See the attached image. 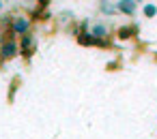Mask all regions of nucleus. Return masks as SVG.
I'll return each mask as SVG.
<instances>
[{
	"label": "nucleus",
	"instance_id": "423d86ee",
	"mask_svg": "<svg viewBox=\"0 0 157 139\" xmlns=\"http://www.w3.org/2000/svg\"><path fill=\"white\" fill-rule=\"evenodd\" d=\"M136 32H138L136 26H123V28H118V39H129V37H133Z\"/></svg>",
	"mask_w": 157,
	"mask_h": 139
},
{
	"label": "nucleus",
	"instance_id": "ddd939ff",
	"mask_svg": "<svg viewBox=\"0 0 157 139\" xmlns=\"http://www.w3.org/2000/svg\"><path fill=\"white\" fill-rule=\"evenodd\" d=\"M136 2H138V5H140V2H144V0H136Z\"/></svg>",
	"mask_w": 157,
	"mask_h": 139
},
{
	"label": "nucleus",
	"instance_id": "1a4fd4ad",
	"mask_svg": "<svg viewBox=\"0 0 157 139\" xmlns=\"http://www.w3.org/2000/svg\"><path fill=\"white\" fill-rule=\"evenodd\" d=\"M35 2H37V7H39V9H48L52 0H35Z\"/></svg>",
	"mask_w": 157,
	"mask_h": 139
},
{
	"label": "nucleus",
	"instance_id": "39448f33",
	"mask_svg": "<svg viewBox=\"0 0 157 139\" xmlns=\"http://www.w3.org/2000/svg\"><path fill=\"white\" fill-rule=\"evenodd\" d=\"M88 30H90V34H93L95 39H110V37H112V34H110V28H108L105 24H101V22L93 24Z\"/></svg>",
	"mask_w": 157,
	"mask_h": 139
},
{
	"label": "nucleus",
	"instance_id": "0eeeda50",
	"mask_svg": "<svg viewBox=\"0 0 157 139\" xmlns=\"http://www.w3.org/2000/svg\"><path fill=\"white\" fill-rule=\"evenodd\" d=\"M142 15H144V17H148V20H153V17L157 15V7H155V5H151V2H148V5H144Z\"/></svg>",
	"mask_w": 157,
	"mask_h": 139
},
{
	"label": "nucleus",
	"instance_id": "f8f14e48",
	"mask_svg": "<svg viewBox=\"0 0 157 139\" xmlns=\"http://www.w3.org/2000/svg\"><path fill=\"white\" fill-rule=\"evenodd\" d=\"M99 2H110V0H99Z\"/></svg>",
	"mask_w": 157,
	"mask_h": 139
},
{
	"label": "nucleus",
	"instance_id": "6e6552de",
	"mask_svg": "<svg viewBox=\"0 0 157 139\" xmlns=\"http://www.w3.org/2000/svg\"><path fill=\"white\" fill-rule=\"evenodd\" d=\"M101 13H103V15H114V13H118V11H116V5L112 7L110 2H101Z\"/></svg>",
	"mask_w": 157,
	"mask_h": 139
},
{
	"label": "nucleus",
	"instance_id": "20e7f679",
	"mask_svg": "<svg viewBox=\"0 0 157 139\" xmlns=\"http://www.w3.org/2000/svg\"><path fill=\"white\" fill-rule=\"evenodd\" d=\"M136 9H138L136 0H116V11L123 13V15H127V17H133Z\"/></svg>",
	"mask_w": 157,
	"mask_h": 139
},
{
	"label": "nucleus",
	"instance_id": "9d476101",
	"mask_svg": "<svg viewBox=\"0 0 157 139\" xmlns=\"http://www.w3.org/2000/svg\"><path fill=\"white\" fill-rule=\"evenodd\" d=\"M5 11V0H0V13Z\"/></svg>",
	"mask_w": 157,
	"mask_h": 139
},
{
	"label": "nucleus",
	"instance_id": "f257e3e1",
	"mask_svg": "<svg viewBox=\"0 0 157 139\" xmlns=\"http://www.w3.org/2000/svg\"><path fill=\"white\" fill-rule=\"evenodd\" d=\"M33 28V20L24 13H15L11 15V22H9V32L15 34V37H22V34H28Z\"/></svg>",
	"mask_w": 157,
	"mask_h": 139
},
{
	"label": "nucleus",
	"instance_id": "f03ea898",
	"mask_svg": "<svg viewBox=\"0 0 157 139\" xmlns=\"http://www.w3.org/2000/svg\"><path fill=\"white\" fill-rule=\"evenodd\" d=\"M17 45H20V56H22L24 60H30L33 54H35V37H33L30 32H28V34H22L20 41H17Z\"/></svg>",
	"mask_w": 157,
	"mask_h": 139
},
{
	"label": "nucleus",
	"instance_id": "9b49d317",
	"mask_svg": "<svg viewBox=\"0 0 157 139\" xmlns=\"http://www.w3.org/2000/svg\"><path fill=\"white\" fill-rule=\"evenodd\" d=\"M22 2H26V5H33V2H35V0H22Z\"/></svg>",
	"mask_w": 157,
	"mask_h": 139
},
{
	"label": "nucleus",
	"instance_id": "7ed1b4c3",
	"mask_svg": "<svg viewBox=\"0 0 157 139\" xmlns=\"http://www.w3.org/2000/svg\"><path fill=\"white\" fill-rule=\"evenodd\" d=\"M0 56H2V60H13L15 56H20V45L15 39H7L0 43Z\"/></svg>",
	"mask_w": 157,
	"mask_h": 139
}]
</instances>
